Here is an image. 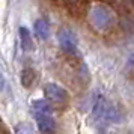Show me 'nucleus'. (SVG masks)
<instances>
[{"label": "nucleus", "instance_id": "1", "mask_svg": "<svg viewBox=\"0 0 134 134\" xmlns=\"http://www.w3.org/2000/svg\"><path fill=\"white\" fill-rule=\"evenodd\" d=\"M93 115L101 121H109V122H116L119 119V111L116 109V105L111 101H109L105 97L99 95L95 99L93 104Z\"/></svg>", "mask_w": 134, "mask_h": 134}, {"label": "nucleus", "instance_id": "2", "mask_svg": "<svg viewBox=\"0 0 134 134\" xmlns=\"http://www.w3.org/2000/svg\"><path fill=\"white\" fill-rule=\"evenodd\" d=\"M113 21V15L103 5H98L91 11V23L97 29H107Z\"/></svg>", "mask_w": 134, "mask_h": 134}, {"label": "nucleus", "instance_id": "3", "mask_svg": "<svg viewBox=\"0 0 134 134\" xmlns=\"http://www.w3.org/2000/svg\"><path fill=\"white\" fill-rule=\"evenodd\" d=\"M44 95L47 101L54 104H65L68 101V92L56 83H47L44 86Z\"/></svg>", "mask_w": 134, "mask_h": 134}, {"label": "nucleus", "instance_id": "4", "mask_svg": "<svg viewBox=\"0 0 134 134\" xmlns=\"http://www.w3.org/2000/svg\"><path fill=\"white\" fill-rule=\"evenodd\" d=\"M57 41H59V45L60 48L68 53V54H77V38L71 30L68 29H60L59 33H57Z\"/></svg>", "mask_w": 134, "mask_h": 134}, {"label": "nucleus", "instance_id": "5", "mask_svg": "<svg viewBox=\"0 0 134 134\" xmlns=\"http://www.w3.org/2000/svg\"><path fill=\"white\" fill-rule=\"evenodd\" d=\"M36 119L38 128L42 134H54L56 131V122L51 113H33Z\"/></svg>", "mask_w": 134, "mask_h": 134}, {"label": "nucleus", "instance_id": "6", "mask_svg": "<svg viewBox=\"0 0 134 134\" xmlns=\"http://www.w3.org/2000/svg\"><path fill=\"white\" fill-rule=\"evenodd\" d=\"M33 30H35V35L36 38L39 39H47L48 38V24H47V21L42 18H39L35 21V24H33Z\"/></svg>", "mask_w": 134, "mask_h": 134}, {"label": "nucleus", "instance_id": "7", "mask_svg": "<svg viewBox=\"0 0 134 134\" xmlns=\"http://www.w3.org/2000/svg\"><path fill=\"white\" fill-rule=\"evenodd\" d=\"M20 41H21V48L24 51H30L33 48V41L30 38V32L26 27H20Z\"/></svg>", "mask_w": 134, "mask_h": 134}, {"label": "nucleus", "instance_id": "8", "mask_svg": "<svg viewBox=\"0 0 134 134\" xmlns=\"http://www.w3.org/2000/svg\"><path fill=\"white\" fill-rule=\"evenodd\" d=\"M51 104L47 99H38L32 103V113H51Z\"/></svg>", "mask_w": 134, "mask_h": 134}, {"label": "nucleus", "instance_id": "9", "mask_svg": "<svg viewBox=\"0 0 134 134\" xmlns=\"http://www.w3.org/2000/svg\"><path fill=\"white\" fill-rule=\"evenodd\" d=\"M33 80H35V71L30 69V68H26L21 71V83L24 87H30L32 83H33Z\"/></svg>", "mask_w": 134, "mask_h": 134}, {"label": "nucleus", "instance_id": "10", "mask_svg": "<svg viewBox=\"0 0 134 134\" xmlns=\"http://www.w3.org/2000/svg\"><path fill=\"white\" fill-rule=\"evenodd\" d=\"M14 133L15 134H33V130H32L30 125H27V124H18V125H15L14 128Z\"/></svg>", "mask_w": 134, "mask_h": 134}, {"label": "nucleus", "instance_id": "11", "mask_svg": "<svg viewBox=\"0 0 134 134\" xmlns=\"http://www.w3.org/2000/svg\"><path fill=\"white\" fill-rule=\"evenodd\" d=\"M3 87H5V77H3V72L0 71V92L3 91Z\"/></svg>", "mask_w": 134, "mask_h": 134}, {"label": "nucleus", "instance_id": "12", "mask_svg": "<svg viewBox=\"0 0 134 134\" xmlns=\"http://www.w3.org/2000/svg\"><path fill=\"white\" fill-rule=\"evenodd\" d=\"M65 2H66V3H75L77 0H65Z\"/></svg>", "mask_w": 134, "mask_h": 134}, {"label": "nucleus", "instance_id": "13", "mask_svg": "<svg viewBox=\"0 0 134 134\" xmlns=\"http://www.w3.org/2000/svg\"><path fill=\"white\" fill-rule=\"evenodd\" d=\"M130 2H134V0H130Z\"/></svg>", "mask_w": 134, "mask_h": 134}]
</instances>
